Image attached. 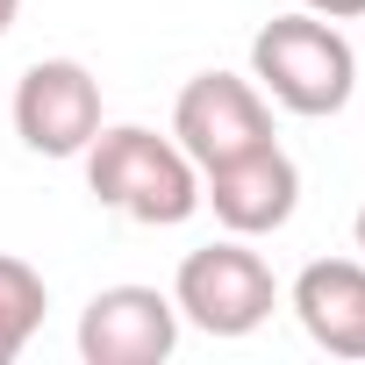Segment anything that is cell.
I'll use <instances>...</instances> for the list:
<instances>
[{
  "label": "cell",
  "mask_w": 365,
  "mask_h": 365,
  "mask_svg": "<svg viewBox=\"0 0 365 365\" xmlns=\"http://www.w3.org/2000/svg\"><path fill=\"white\" fill-rule=\"evenodd\" d=\"M79 158H86V194L143 230H179L201 208V165L143 122H101V136Z\"/></svg>",
  "instance_id": "obj_1"
},
{
  "label": "cell",
  "mask_w": 365,
  "mask_h": 365,
  "mask_svg": "<svg viewBox=\"0 0 365 365\" xmlns=\"http://www.w3.org/2000/svg\"><path fill=\"white\" fill-rule=\"evenodd\" d=\"M251 79H258V93L272 108L322 122V115H344L351 108L358 58H351V43H344L336 22H322V15L301 8V15H272L251 36Z\"/></svg>",
  "instance_id": "obj_2"
},
{
  "label": "cell",
  "mask_w": 365,
  "mask_h": 365,
  "mask_svg": "<svg viewBox=\"0 0 365 365\" xmlns=\"http://www.w3.org/2000/svg\"><path fill=\"white\" fill-rule=\"evenodd\" d=\"M172 308L179 322H194L208 336H251L272 322L279 308V279L272 265L251 251V237H222V244H201L179 258L172 272Z\"/></svg>",
  "instance_id": "obj_3"
},
{
  "label": "cell",
  "mask_w": 365,
  "mask_h": 365,
  "mask_svg": "<svg viewBox=\"0 0 365 365\" xmlns=\"http://www.w3.org/2000/svg\"><path fill=\"white\" fill-rule=\"evenodd\" d=\"M172 143L187 150L201 172L208 165H230L258 143H279L272 136V101L258 93V79L244 72H194L172 101Z\"/></svg>",
  "instance_id": "obj_4"
},
{
  "label": "cell",
  "mask_w": 365,
  "mask_h": 365,
  "mask_svg": "<svg viewBox=\"0 0 365 365\" xmlns=\"http://www.w3.org/2000/svg\"><path fill=\"white\" fill-rule=\"evenodd\" d=\"M15 136L36 158H79L101 136V79L79 58H36L15 79Z\"/></svg>",
  "instance_id": "obj_5"
},
{
  "label": "cell",
  "mask_w": 365,
  "mask_h": 365,
  "mask_svg": "<svg viewBox=\"0 0 365 365\" xmlns=\"http://www.w3.org/2000/svg\"><path fill=\"white\" fill-rule=\"evenodd\" d=\"M201 208H215V222L230 237H272L301 208V165L279 143H258L230 165H208L201 172Z\"/></svg>",
  "instance_id": "obj_6"
},
{
  "label": "cell",
  "mask_w": 365,
  "mask_h": 365,
  "mask_svg": "<svg viewBox=\"0 0 365 365\" xmlns=\"http://www.w3.org/2000/svg\"><path fill=\"white\" fill-rule=\"evenodd\" d=\"M179 351V308L158 287H101L79 315L86 365H165Z\"/></svg>",
  "instance_id": "obj_7"
},
{
  "label": "cell",
  "mask_w": 365,
  "mask_h": 365,
  "mask_svg": "<svg viewBox=\"0 0 365 365\" xmlns=\"http://www.w3.org/2000/svg\"><path fill=\"white\" fill-rule=\"evenodd\" d=\"M287 308L329 358H365V258H315L294 272Z\"/></svg>",
  "instance_id": "obj_8"
},
{
  "label": "cell",
  "mask_w": 365,
  "mask_h": 365,
  "mask_svg": "<svg viewBox=\"0 0 365 365\" xmlns=\"http://www.w3.org/2000/svg\"><path fill=\"white\" fill-rule=\"evenodd\" d=\"M43 308H51V287L29 258H8L0 251V365H15L29 351V336L43 329Z\"/></svg>",
  "instance_id": "obj_9"
},
{
  "label": "cell",
  "mask_w": 365,
  "mask_h": 365,
  "mask_svg": "<svg viewBox=\"0 0 365 365\" xmlns=\"http://www.w3.org/2000/svg\"><path fill=\"white\" fill-rule=\"evenodd\" d=\"M308 15H322V22H358L365 15V0H301Z\"/></svg>",
  "instance_id": "obj_10"
},
{
  "label": "cell",
  "mask_w": 365,
  "mask_h": 365,
  "mask_svg": "<svg viewBox=\"0 0 365 365\" xmlns=\"http://www.w3.org/2000/svg\"><path fill=\"white\" fill-rule=\"evenodd\" d=\"M15 15H22V0H0V36L15 29Z\"/></svg>",
  "instance_id": "obj_11"
},
{
  "label": "cell",
  "mask_w": 365,
  "mask_h": 365,
  "mask_svg": "<svg viewBox=\"0 0 365 365\" xmlns=\"http://www.w3.org/2000/svg\"><path fill=\"white\" fill-rule=\"evenodd\" d=\"M351 237H358V258H365V208H358V222H351Z\"/></svg>",
  "instance_id": "obj_12"
}]
</instances>
